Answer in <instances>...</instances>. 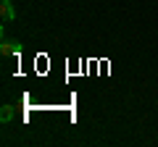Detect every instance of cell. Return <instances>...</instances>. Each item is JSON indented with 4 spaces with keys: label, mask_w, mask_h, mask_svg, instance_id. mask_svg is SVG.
<instances>
[{
    "label": "cell",
    "mask_w": 158,
    "mask_h": 147,
    "mask_svg": "<svg viewBox=\"0 0 158 147\" xmlns=\"http://www.w3.org/2000/svg\"><path fill=\"white\" fill-rule=\"evenodd\" d=\"M21 50V42L19 40H8V37H3V42H0V53H3V55H16V53Z\"/></svg>",
    "instance_id": "6da1fadb"
},
{
    "label": "cell",
    "mask_w": 158,
    "mask_h": 147,
    "mask_svg": "<svg viewBox=\"0 0 158 147\" xmlns=\"http://www.w3.org/2000/svg\"><path fill=\"white\" fill-rule=\"evenodd\" d=\"M0 16H3V21H16V8H13V3H3Z\"/></svg>",
    "instance_id": "7a4b0ae2"
},
{
    "label": "cell",
    "mask_w": 158,
    "mask_h": 147,
    "mask_svg": "<svg viewBox=\"0 0 158 147\" xmlns=\"http://www.w3.org/2000/svg\"><path fill=\"white\" fill-rule=\"evenodd\" d=\"M0 121H3V124H11L13 121V105H3L0 108Z\"/></svg>",
    "instance_id": "3957f363"
},
{
    "label": "cell",
    "mask_w": 158,
    "mask_h": 147,
    "mask_svg": "<svg viewBox=\"0 0 158 147\" xmlns=\"http://www.w3.org/2000/svg\"><path fill=\"white\" fill-rule=\"evenodd\" d=\"M3 3H13V0H3Z\"/></svg>",
    "instance_id": "277c9868"
}]
</instances>
